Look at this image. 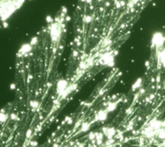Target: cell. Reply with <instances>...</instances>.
<instances>
[{"label":"cell","instance_id":"1","mask_svg":"<svg viewBox=\"0 0 165 147\" xmlns=\"http://www.w3.org/2000/svg\"><path fill=\"white\" fill-rule=\"evenodd\" d=\"M70 15L65 6L47 16L43 24L17 50L12 90L37 140L60 110L56 90L65 53Z\"/></svg>","mask_w":165,"mask_h":147},{"label":"cell","instance_id":"2","mask_svg":"<svg viewBox=\"0 0 165 147\" xmlns=\"http://www.w3.org/2000/svg\"><path fill=\"white\" fill-rule=\"evenodd\" d=\"M125 0H77L72 17L67 73L87 81L99 69L112 67L123 44L118 20Z\"/></svg>","mask_w":165,"mask_h":147},{"label":"cell","instance_id":"3","mask_svg":"<svg viewBox=\"0 0 165 147\" xmlns=\"http://www.w3.org/2000/svg\"><path fill=\"white\" fill-rule=\"evenodd\" d=\"M156 0H125L118 20V38L124 45L132 34L133 29L143 13Z\"/></svg>","mask_w":165,"mask_h":147},{"label":"cell","instance_id":"4","mask_svg":"<svg viewBox=\"0 0 165 147\" xmlns=\"http://www.w3.org/2000/svg\"><path fill=\"white\" fill-rule=\"evenodd\" d=\"M28 0H0V28L6 27L11 18Z\"/></svg>","mask_w":165,"mask_h":147},{"label":"cell","instance_id":"5","mask_svg":"<svg viewBox=\"0 0 165 147\" xmlns=\"http://www.w3.org/2000/svg\"><path fill=\"white\" fill-rule=\"evenodd\" d=\"M108 113L109 112L106 111V109L104 108L103 110H100L99 112H97L95 115V120L98 122H104V121L107 119L108 117Z\"/></svg>","mask_w":165,"mask_h":147},{"label":"cell","instance_id":"6","mask_svg":"<svg viewBox=\"0 0 165 147\" xmlns=\"http://www.w3.org/2000/svg\"><path fill=\"white\" fill-rule=\"evenodd\" d=\"M156 137H157L159 139H164L165 140V128H161V129L158 130Z\"/></svg>","mask_w":165,"mask_h":147}]
</instances>
